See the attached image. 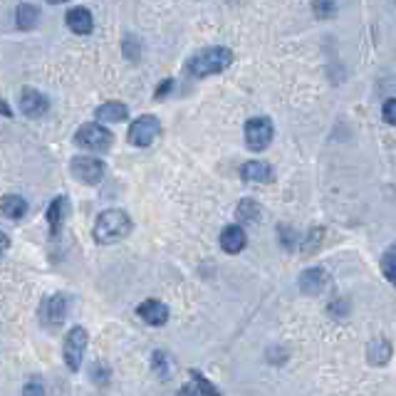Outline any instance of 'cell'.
<instances>
[{
	"instance_id": "obj_11",
	"label": "cell",
	"mask_w": 396,
	"mask_h": 396,
	"mask_svg": "<svg viewBox=\"0 0 396 396\" xmlns=\"http://www.w3.org/2000/svg\"><path fill=\"white\" fill-rule=\"evenodd\" d=\"M136 312H139V317L147 322V325L151 327H161L169 322V308H166L164 302L159 300H147L142 302L139 308H136Z\"/></svg>"
},
{
	"instance_id": "obj_29",
	"label": "cell",
	"mask_w": 396,
	"mask_h": 396,
	"mask_svg": "<svg viewBox=\"0 0 396 396\" xmlns=\"http://www.w3.org/2000/svg\"><path fill=\"white\" fill-rule=\"evenodd\" d=\"M280 243H285V248H292V245H295V233H292V228H283V225H280Z\"/></svg>"
},
{
	"instance_id": "obj_22",
	"label": "cell",
	"mask_w": 396,
	"mask_h": 396,
	"mask_svg": "<svg viewBox=\"0 0 396 396\" xmlns=\"http://www.w3.org/2000/svg\"><path fill=\"white\" fill-rule=\"evenodd\" d=\"M312 12L319 20H330L337 15V3L334 0H312Z\"/></svg>"
},
{
	"instance_id": "obj_17",
	"label": "cell",
	"mask_w": 396,
	"mask_h": 396,
	"mask_svg": "<svg viewBox=\"0 0 396 396\" xmlns=\"http://www.w3.org/2000/svg\"><path fill=\"white\" fill-rule=\"evenodd\" d=\"M65 218H67V198L65 196H57L48 208V223H50V233H53V236L59 233Z\"/></svg>"
},
{
	"instance_id": "obj_32",
	"label": "cell",
	"mask_w": 396,
	"mask_h": 396,
	"mask_svg": "<svg viewBox=\"0 0 396 396\" xmlns=\"http://www.w3.org/2000/svg\"><path fill=\"white\" fill-rule=\"evenodd\" d=\"M0 114H3V117H12L10 106H8L6 102H0Z\"/></svg>"
},
{
	"instance_id": "obj_2",
	"label": "cell",
	"mask_w": 396,
	"mask_h": 396,
	"mask_svg": "<svg viewBox=\"0 0 396 396\" xmlns=\"http://www.w3.org/2000/svg\"><path fill=\"white\" fill-rule=\"evenodd\" d=\"M231 62L233 53L228 48H206L186 62V72L194 77H211V75H220L223 70H228Z\"/></svg>"
},
{
	"instance_id": "obj_31",
	"label": "cell",
	"mask_w": 396,
	"mask_h": 396,
	"mask_svg": "<svg viewBox=\"0 0 396 396\" xmlns=\"http://www.w3.org/2000/svg\"><path fill=\"white\" fill-rule=\"evenodd\" d=\"M8 248H10V241H8V236H6V233H0V255L6 253Z\"/></svg>"
},
{
	"instance_id": "obj_1",
	"label": "cell",
	"mask_w": 396,
	"mask_h": 396,
	"mask_svg": "<svg viewBox=\"0 0 396 396\" xmlns=\"http://www.w3.org/2000/svg\"><path fill=\"white\" fill-rule=\"evenodd\" d=\"M131 233V218L119 208L100 213L95 220V241L102 245H112V243L124 241Z\"/></svg>"
},
{
	"instance_id": "obj_8",
	"label": "cell",
	"mask_w": 396,
	"mask_h": 396,
	"mask_svg": "<svg viewBox=\"0 0 396 396\" xmlns=\"http://www.w3.org/2000/svg\"><path fill=\"white\" fill-rule=\"evenodd\" d=\"M18 102H20V112H23L25 117H30V119H40V117H45V114L50 112V100L42 95V92H37V89H32V87L20 89Z\"/></svg>"
},
{
	"instance_id": "obj_24",
	"label": "cell",
	"mask_w": 396,
	"mask_h": 396,
	"mask_svg": "<svg viewBox=\"0 0 396 396\" xmlns=\"http://www.w3.org/2000/svg\"><path fill=\"white\" fill-rule=\"evenodd\" d=\"M322 236H325L322 228H312L308 238H302V250H305V253H314V250L319 248V243H322Z\"/></svg>"
},
{
	"instance_id": "obj_26",
	"label": "cell",
	"mask_w": 396,
	"mask_h": 396,
	"mask_svg": "<svg viewBox=\"0 0 396 396\" xmlns=\"http://www.w3.org/2000/svg\"><path fill=\"white\" fill-rule=\"evenodd\" d=\"M154 369L161 379H169V359L164 352H154Z\"/></svg>"
},
{
	"instance_id": "obj_23",
	"label": "cell",
	"mask_w": 396,
	"mask_h": 396,
	"mask_svg": "<svg viewBox=\"0 0 396 396\" xmlns=\"http://www.w3.org/2000/svg\"><path fill=\"white\" fill-rule=\"evenodd\" d=\"M191 377H194V384H196V389L201 391V396H220V391L216 389V386L208 381L203 374H198V372H191Z\"/></svg>"
},
{
	"instance_id": "obj_19",
	"label": "cell",
	"mask_w": 396,
	"mask_h": 396,
	"mask_svg": "<svg viewBox=\"0 0 396 396\" xmlns=\"http://www.w3.org/2000/svg\"><path fill=\"white\" fill-rule=\"evenodd\" d=\"M367 357H369V364H374V367H384L386 361L391 359V344L386 342L384 337L372 339V344H369V349H367Z\"/></svg>"
},
{
	"instance_id": "obj_7",
	"label": "cell",
	"mask_w": 396,
	"mask_h": 396,
	"mask_svg": "<svg viewBox=\"0 0 396 396\" xmlns=\"http://www.w3.org/2000/svg\"><path fill=\"white\" fill-rule=\"evenodd\" d=\"M272 142V122L267 117H253L245 124V144L250 151H263Z\"/></svg>"
},
{
	"instance_id": "obj_15",
	"label": "cell",
	"mask_w": 396,
	"mask_h": 396,
	"mask_svg": "<svg viewBox=\"0 0 396 396\" xmlns=\"http://www.w3.org/2000/svg\"><path fill=\"white\" fill-rule=\"evenodd\" d=\"M245 243H248V238H245V231H243L241 225H228L223 233H220V248L225 250V253H241L243 248H245Z\"/></svg>"
},
{
	"instance_id": "obj_20",
	"label": "cell",
	"mask_w": 396,
	"mask_h": 396,
	"mask_svg": "<svg viewBox=\"0 0 396 396\" xmlns=\"http://www.w3.org/2000/svg\"><path fill=\"white\" fill-rule=\"evenodd\" d=\"M261 213H263V208L258 206V201H253V198H243V201L238 203L236 216L243 225H248V223H258Z\"/></svg>"
},
{
	"instance_id": "obj_14",
	"label": "cell",
	"mask_w": 396,
	"mask_h": 396,
	"mask_svg": "<svg viewBox=\"0 0 396 396\" xmlns=\"http://www.w3.org/2000/svg\"><path fill=\"white\" fill-rule=\"evenodd\" d=\"M97 122H104V124H119L129 117V109L122 102H104V104L97 106Z\"/></svg>"
},
{
	"instance_id": "obj_13",
	"label": "cell",
	"mask_w": 396,
	"mask_h": 396,
	"mask_svg": "<svg viewBox=\"0 0 396 396\" xmlns=\"http://www.w3.org/2000/svg\"><path fill=\"white\" fill-rule=\"evenodd\" d=\"M67 28L75 32V35H89L92 28H95V20H92V12L87 8H72L65 18Z\"/></svg>"
},
{
	"instance_id": "obj_12",
	"label": "cell",
	"mask_w": 396,
	"mask_h": 396,
	"mask_svg": "<svg viewBox=\"0 0 396 396\" xmlns=\"http://www.w3.org/2000/svg\"><path fill=\"white\" fill-rule=\"evenodd\" d=\"M327 283H330V275L322 267H310L300 275V290L305 295H319L327 287Z\"/></svg>"
},
{
	"instance_id": "obj_21",
	"label": "cell",
	"mask_w": 396,
	"mask_h": 396,
	"mask_svg": "<svg viewBox=\"0 0 396 396\" xmlns=\"http://www.w3.org/2000/svg\"><path fill=\"white\" fill-rule=\"evenodd\" d=\"M381 272H384L386 278H389V283L396 287V243L389 245V250L381 255Z\"/></svg>"
},
{
	"instance_id": "obj_25",
	"label": "cell",
	"mask_w": 396,
	"mask_h": 396,
	"mask_svg": "<svg viewBox=\"0 0 396 396\" xmlns=\"http://www.w3.org/2000/svg\"><path fill=\"white\" fill-rule=\"evenodd\" d=\"M139 50H142V45H139V40H136L134 35H126L124 37V55L129 59H139Z\"/></svg>"
},
{
	"instance_id": "obj_28",
	"label": "cell",
	"mask_w": 396,
	"mask_h": 396,
	"mask_svg": "<svg viewBox=\"0 0 396 396\" xmlns=\"http://www.w3.org/2000/svg\"><path fill=\"white\" fill-rule=\"evenodd\" d=\"M384 122H389V124H394L396 126V100H389L384 104Z\"/></svg>"
},
{
	"instance_id": "obj_3",
	"label": "cell",
	"mask_w": 396,
	"mask_h": 396,
	"mask_svg": "<svg viewBox=\"0 0 396 396\" xmlns=\"http://www.w3.org/2000/svg\"><path fill=\"white\" fill-rule=\"evenodd\" d=\"M112 131L104 129L100 122H87L77 129L75 134V144L87 151H106V149L112 147Z\"/></svg>"
},
{
	"instance_id": "obj_30",
	"label": "cell",
	"mask_w": 396,
	"mask_h": 396,
	"mask_svg": "<svg viewBox=\"0 0 396 396\" xmlns=\"http://www.w3.org/2000/svg\"><path fill=\"white\" fill-rule=\"evenodd\" d=\"M173 87V79H164V82L159 84V87H156V100H164L166 95H169V89Z\"/></svg>"
},
{
	"instance_id": "obj_16",
	"label": "cell",
	"mask_w": 396,
	"mask_h": 396,
	"mask_svg": "<svg viewBox=\"0 0 396 396\" xmlns=\"http://www.w3.org/2000/svg\"><path fill=\"white\" fill-rule=\"evenodd\" d=\"M0 213L10 220H20L28 213V201L18 194H8L0 198Z\"/></svg>"
},
{
	"instance_id": "obj_27",
	"label": "cell",
	"mask_w": 396,
	"mask_h": 396,
	"mask_svg": "<svg viewBox=\"0 0 396 396\" xmlns=\"http://www.w3.org/2000/svg\"><path fill=\"white\" fill-rule=\"evenodd\" d=\"M23 396H45V386H42L40 379H30L23 386Z\"/></svg>"
},
{
	"instance_id": "obj_6",
	"label": "cell",
	"mask_w": 396,
	"mask_h": 396,
	"mask_svg": "<svg viewBox=\"0 0 396 396\" xmlns=\"http://www.w3.org/2000/svg\"><path fill=\"white\" fill-rule=\"evenodd\" d=\"M159 131H161L159 119L151 117V114H144V117H139L134 124L129 126V144H134V147L139 149L151 147L154 139L159 136Z\"/></svg>"
},
{
	"instance_id": "obj_5",
	"label": "cell",
	"mask_w": 396,
	"mask_h": 396,
	"mask_svg": "<svg viewBox=\"0 0 396 396\" xmlns=\"http://www.w3.org/2000/svg\"><path fill=\"white\" fill-rule=\"evenodd\" d=\"M70 171L77 181H82V184L87 186H95L104 178L106 166L104 161L97 159V156H75V159L70 161Z\"/></svg>"
},
{
	"instance_id": "obj_18",
	"label": "cell",
	"mask_w": 396,
	"mask_h": 396,
	"mask_svg": "<svg viewBox=\"0 0 396 396\" xmlns=\"http://www.w3.org/2000/svg\"><path fill=\"white\" fill-rule=\"evenodd\" d=\"M37 20H40V10L35 6H30V3H20L18 10H15V25L23 32H30V30H35Z\"/></svg>"
},
{
	"instance_id": "obj_33",
	"label": "cell",
	"mask_w": 396,
	"mask_h": 396,
	"mask_svg": "<svg viewBox=\"0 0 396 396\" xmlns=\"http://www.w3.org/2000/svg\"><path fill=\"white\" fill-rule=\"evenodd\" d=\"M50 6H59V3H65V0H48Z\"/></svg>"
},
{
	"instance_id": "obj_4",
	"label": "cell",
	"mask_w": 396,
	"mask_h": 396,
	"mask_svg": "<svg viewBox=\"0 0 396 396\" xmlns=\"http://www.w3.org/2000/svg\"><path fill=\"white\" fill-rule=\"evenodd\" d=\"M87 330L84 327H72L65 337V347H62V357H65V364L70 372H79L84 359V352H87Z\"/></svg>"
},
{
	"instance_id": "obj_10",
	"label": "cell",
	"mask_w": 396,
	"mask_h": 396,
	"mask_svg": "<svg viewBox=\"0 0 396 396\" xmlns=\"http://www.w3.org/2000/svg\"><path fill=\"white\" fill-rule=\"evenodd\" d=\"M241 178L250 181V184H270L275 173H272V166L267 161H245L241 166Z\"/></svg>"
},
{
	"instance_id": "obj_9",
	"label": "cell",
	"mask_w": 396,
	"mask_h": 396,
	"mask_svg": "<svg viewBox=\"0 0 396 396\" xmlns=\"http://www.w3.org/2000/svg\"><path fill=\"white\" fill-rule=\"evenodd\" d=\"M67 310H70V297L67 295H53L42 302V319L48 322L50 327H57L65 322Z\"/></svg>"
}]
</instances>
